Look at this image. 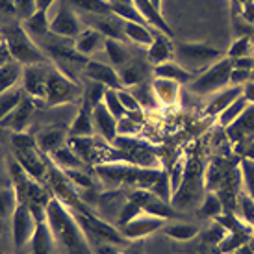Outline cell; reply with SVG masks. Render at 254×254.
<instances>
[{
    "mask_svg": "<svg viewBox=\"0 0 254 254\" xmlns=\"http://www.w3.org/2000/svg\"><path fill=\"white\" fill-rule=\"evenodd\" d=\"M47 223L64 254H93L91 241L78 223L76 215L60 198L52 197L47 204Z\"/></svg>",
    "mask_w": 254,
    "mask_h": 254,
    "instance_id": "1",
    "label": "cell"
},
{
    "mask_svg": "<svg viewBox=\"0 0 254 254\" xmlns=\"http://www.w3.org/2000/svg\"><path fill=\"white\" fill-rule=\"evenodd\" d=\"M95 173L106 190L117 188H130V190H152V186L162 175V169L139 167L134 163L117 162V163H99L95 165Z\"/></svg>",
    "mask_w": 254,
    "mask_h": 254,
    "instance_id": "2",
    "label": "cell"
},
{
    "mask_svg": "<svg viewBox=\"0 0 254 254\" xmlns=\"http://www.w3.org/2000/svg\"><path fill=\"white\" fill-rule=\"evenodd\" d=\"M72 213L76 215L78 223L82 225V228L85 230L89 241H95L99 245H112V247H121V245H127L128 238L121 232V228L113 226L110 221L106 219H100L99 215H95L93 212L87 210L85 204H80L76 208H71Z\"/></svg>",
    "mask_w": 254,
    "mask_h": 254,
    "instance_id": "3",
    "label": "cell"
},
{
    "mask_svg": "<svg viewBox=\"0 0 254 254\" xmlns=\"http://www.w3.org/2000/svg\"><path fill=\"white\" fill-rule=\"evenodd\" d=\"M4 30V41L7 45V50L11 54V60L19 62L21 65L28 67V65H41L49 64V56L45 54V50L39 49L32 37L28 36V32L22 28L21 24H11L6 26Z\"/></svg>",
    "mask_w": 254,
    "mask_h": 254,
    "instance_id": "4",
    "label": "cell"
},
{
    "mask_svg": "<svg viewBox=\"0 0 254 254\" xmlns=\"http://www.w3.org/2000/svg\"><path fill=\"white\" fill-rule=\"evenodd\" d=\"M217 60H221V52L206 43H175V62L191 74L206 71Z\"/></svg>",
    "mask_w": 254,
    "mask_h": 254,
    "instance_id": "5",
    "label": "cell"
},
{
    "mask_svg": "<svg viewBox=\"0 0 254 254\" xmlns=\"http://www.w3.org/2000/svg\"><path fill=\"white\" fill-rule=\"evenodd\" d=\"M234 62L230 58H221L206 71L198 72L190 82V91L198 97H212L213 93L225 89L230 85V72H232Z\"/></svg>",
    "mask_w": 254,
    "mask_h": 254,
    "instance_id": "6",
    "label": "cell"
},
{
    "mask_svg": "<svg viewBox=\"0 0 254 254\" xmlns=\"http://www.w3.org/2000/svg\"><path fill=\"white\" fill-rule=\"evenodd\" d=\"M202 188H204V167L198 160H188L186 162V171H184V178L178 190L171 198V204L175 208H190L195 202L200 200L202 197Z\"/></svg>",
    "mask_w": 254,
    "mask_h": 254,
    "instance_id": "7",
    "label": "cell"
},
{
    "mask_svg": "<svg viewBox=\"0 0 254 254\" xmlns=\"http://www.w3.org/2000/svg\"><path fill=\"white\" fill-rule=\"evenodd\" d=\"M82 93H84V89L80 87V84L72 82L71 78L62 74L56 67H50L49 78H47V97H45V104L47 106L52 108L72 102Z\"/></svg>",
    "mask_w": 254,
    "mask_h": 254,
    "instance_id": "8",
    "label": "cell"
},
{
    "mask_svg": "<svg viewBox=\"0 0 254 254\" xmlns=\"http://www.w3.org/2000/svg\"><path fill=\"white\" fill-rule=\"evenodd\" d=\"M37 219L26 202H19L11 213V236L17 249H24L36 234Z\"/></svg>",
    "mask_w": 254,
    "mask_h": 254,
    "instance_id": "9",
    "label": "cell"
},
{
    "mask_svg": "<svg viewBox=\"0 0 254 254\" xmlns=\"http://www.w3.org/2000/svg\"><path fill=\"white\" fill-rule=\"evenodd\" d=\"M82 22V17L67 4V0H62L56 15L50 19V34L62 39H74L84 30Z\"/></svg>",
    "mask_w": 254,
    "mask_h": 254,
    "instance_id": "10",
    "label": "cell"
},
{
    "mask_svg": "<svg viewBox=\"0 0 254 254\" xmlns=\"http://www.w3.org/2000/svg\"><path fill=\"white\" fill-rule=\"evenodd\" d=\"M49 65H28L22 71V89L34 100H43L47 97V78H49Z\"/></svg>",
    "mask_w": 254,
    "mask_h": 254,
    "instance_id": "11",
    "label": "cell"
},
{
    "mask_svg": "<svg viewBox=\"0 0 254 254\" xmlns=\"http://www.w3.org/2000/svg\"><path fill=\"white\" fill-rule=\"evenodd\" d=\"M84 76L89 78L91 82L104 85L108 89H123V82H121L119 71L112 67L106 62H100V60H91L85 64Z\"/></svg>",
    "mask_w": 254,
    "mask_h": 254,
    "instance_id": "12",
    "label": "cell"
},
{
    "mask_svg": "<svg viewBox=\"0 0 254 254\" xmlns=\"http://www.w3.org/2000/svg\"><path fill=\"white\" fill-rule=\"evenodd\" d=\"M82 21L87 22L89 28H95L100 32L106 39H125V30L123 24L125 21L117 17L115 13L108 15H82Z\"/></svg>",
    "mask_w": 254,
    "mask_h": 254,
    "instance_id": "13",
    "label": "cell"
},
{
    "mask_svg": "<svg viewBox=\"0 0 254 254\" xmlns=\"http://www.w3.org/2000/svg\"><path fill=\"white\" fill-rule=\"evenodd\" d=\"M165 226V219L154 217L150 213L141 212L137 217H134L130 223H127L125 226H121V232L127 236L128 240H141L145 236L154 234L156 230H160Z\"/></svg>",
    "mask_w": 254,
    "mask_h": 254,
    "instance_id": "14",
    "label": "cell"
},
{
    "mask_svg": "<svg viewBox=\"0 0 254 254\" xmlns=\"http://www.w3.org/2000/svg\"><path fill=\"white\" fill-rule=\"evenodd\" d=\"M34 112H36V102H34V99L32 97H24L21 104L15 108L6 119L0 121V128H9V130H13L15 134L26 132Z\"/></svg>",
    "mask_w": 254,
    "mask_h": 254,
    "instance_id": "15",
    "label": "cell"
},
{
    "mask_svg": "<svg viewBox=\"0 0 254 254\" xmlns=\"http://www.w3.org/2000/svg\"><path fill=\"white\" fill-rule=\"evenodd\" d=\"M30 245H32V254H64L58 247L56 238L47 223V215L37 219L36 234L30 241Z\"/></svg>",
    "mask_w": 254,
    "mask_h": 254,
    "instance_id": "16",
    "label": "cell"
},
{
    "mask_svg": "<svg viewBox=\"0 0 254 254\" xmlns=\"http://www.w3.org/2000/svg\"><path fill=\"white\" fill-rule=\"evenodd\" d=\"M93 127L108 143H113L119 135V121L108 112V108L102 102L93 110Z\"/></svg>",
    "mask_w": 254,
    "mask_h": 254,
    "instance_id": "17",
    "label": "cell"
},
{
    "mask_svg": "<svg viewBox=\"0 0 254 254\" xmlns=\"http://www.w3.org/2000/svg\"><path fill=\"white\" fill-rule=\"evenodd\" d=\"M67 145L84 163H89L93 167L99 163V141L93 135H69Z\"/></svg>",
    "mask_w": 254,
    "mask_h": 254,
    "instance_id": "18",
    "label": "cell"
},
{
    "mask_svg": "<svg viewBox=\"0 0 254 254\" xmlns=\"http://www.w3.org/2000/svg\"><path fill=\"white\" fill-rule=\"evenodd\" d=\"M72 45H74V49H76L82 56L89 58V56H93V54L104 50L106 37L102 36L100 32H97L95 28H89V26H87V28H84L74 39H72Z\"/></svg>",
    "mask_w": 254,
    "mask_h": 254,
    "instance_id": "19",
    "label": "cell"
},
{
    "mask_svg": "<svg viewBox=\"0 0 254 254\" xmlns=\"http://www.w3.org/2000/svg\"><path fill=\"white\" fill-rule=\"evenodd\" d=\"M226 134L232 143H243L254 135V104H249L247 110L226 128Z\"/></svg>",
    "mask_w": 254,
    "mask_h": 254,
    "instance_id": "20",
    "label": "cell"
},
{
    "mask_svg": "<svg viewBox=\"0 0 254 254\" xmlns=\"http://www.w3.org/2000/svg\"><path fill=\"white\" fill-rule=\"evenodd\" d=\"M130 2H132V6L141 13V17L148 24H152L154 28H158L160 34H165V36L173 37V30L169 28V24L165 22V19H163L162 13H160V7H156L152 0H130Z\"/></svg>",
    "mask_w": 254,
    "mask_h": 254,
    "instance_id": "21",
    "label": "cell"
},
{
    "mask_svg": "<svg viewBox=\"0 0 254 254\" xmlns=\"http://www.w3.org/2000/svg\"><path fill=\"white\" fill-rule=\"evenodd\" d=\"M147 60L150 65H160V64H165V62L175 60V43L171 41L169 36L160 34V32L156 34L152 45L148 47Z\"/></svg>",
    "mask_w": 254,
    "mask_h": 254,
    "instance_id": "22",
    "label": "cell"
},
{
    "mask_svg": "<svg viewBox=\"0 0 254 254\" xmlns=\"http://www.w3.org/2000/svg\"><path fill=\"white\" fill-rule=\"evenodd\" d=\"M241 95H243V87H240V85H226L225 89L213 93L212 97H210L208 104H206L204 113L217 117L219 113L223 112L225 108L230 106L234 100L238 99V97H241Z\"/></svg>",
    "mask_w": 254,
    "mask_h": 254,
    "instance_id": "23",
    "label": "cell"
},
{
    "mask_svg": "<svg viewBox=\"0 0 254 254\" xmlns=\"http://www.w3.org/2000/svg\"><path fill=\"white\" fill-rule=\"evenodd\" d=\"M67 139L69 137H67V132L64 130V127H49L36 135L37 147L45 154H52L60 147L67 145Z\"/></svg>",
    "mask_w": 254,
    "mask_h": 254,
    "instance_id": "24",
    "label": "cell"
},
{
    "mask_svg": "<svg viewBox=\"0 0 254 254\" xmlns=\"http://www.w3.org/2000/svg\"><path fill=\"white\" fill-rule=\"evenodd\" d=\"M119 76H121V82H123V87H134L137 84H143L148 76V67L143 62L139 60H135L132 58L127 65H123L119 69Z\"/></svg>",
    "mask_w": 254,
    "mask_h": 254,
    "instance_id": "25",
    "label": "cell"
},
{
    "mask_svg": "<svg viewBox=\"0 0 254 254\" xmlns=\"http://www.w3.org/2000/svg\"><path fill=\"white\" fill-rule=\"evenodd\" d=\"M152 91L156 95L158 104L173 106V104H177L178 97H180V84L173 82V80H165V78H154Z\"/></svg>",
    "mask_w": 254,
    "mask_h": 254,
    "instance_id": "26",
    "label": "cell"
},
{
    "mask_svg": "<svg viewBox=\"0 0 254 254\" xmlns=\"http://www.w3.org/2000/svg\"><path fill=\"white\" fill-rule=\"evenodd\" d=\"M152 74H154V78L173 80V82H177V84H180V85L190 84L191 80H193V76H195V74H191L190 71H186L184 67H180L175 60L165 62V64H160V65H154Z\"/></svg>",
    "mask_w": 254,
    "mask_h": 254,
    "instance_id": "27",
    "label": "cell"
},
{
    "mask_svg": "<svg viewBox=\"0 0 254 254\" xmlns=\"http://www.w3.org/2000/svg\"><path fill=\"white\" fill-rule=\"evenodd\" d=\"M22 28L28 32V36L32 37L34 41L45 37L47 34H50L49 9H37L32 17H28L26 21H22Z\"/></svg>",
    "mask_w": 254,
    "mask_h": 254,
    "instance_id": "28",
    "label": "cell"
},
{
    "mask_svg": "<svg viewBox=\"0 0 254 254\" xmlns=\"http://www.w3.org/2000/svg\"><path fill=\"white\" fill-rule=\"evenodd\" d=\"M93 110L89 104L82 102L80 108H78V113L74 121L71 123V128H69V135H93L95 132V127H93Z\"/></svg>",
    "mask_w": 254,
    "mask_h": 254,
    "instance_id": "29",
    "label": "cell"
},
{
    "mask_svg": "<svg viewBox=\"0 0 254 254\" xmlns=\"http://www.w3.org/2000/svg\"><path fill=\"white\" fill-rule=\"evenodd\" d=\"M228 167L223 160H212L204 167V188L208 191H215L217 193L219 188L223 186L226 175H228Z\"/></svg>",
    "mask_w": 254,
    "mask_h": 254,
    "instance_id": "30",
    "label": "cell"
},
{
    "mask_svg": "<svg viewBox=\"0 0 254 254\" xmlns=\"http://www.w3.org/2000/svg\"><path fill=\"white\" fill-rule=\"evenodd\" d=\"M22 71H24V65L15 60L0 65V95L17 87V84L22 80Z\"/></svg>",
    "mask_w": 254,
    "mask_h": 254,
    "instance_id": "31",
    "label": "cell"
},
{
    "mask_svg": "<svg viewBox=\"0 0 254 254\" xmlns=\"http://www.w3.org/2000/svg\"><path fill=\"white\" fill-rule=\"evenodd\" d=\"M108 58V64L115 67L119 71L123 65H127L130 60H132V54L130 50L119 41V39H106V45H104V50H102Z\"/></svg>",
    "mask_w": 254,
    "mask_h": 254,
    "instance_id": "32",
    "label": "cell"
},
{
    "mask_svg": "<svg viewBox=\"0 0 254 254\" xmlns=\"http://www.w3.org/2000/svg\"><path fill=\"white\" fill-rule=\"evenodd\" d=\"M123 30H125V39H130V41L137 43L141 47H147V49L152 45L156 37V34L150 32L148 24H139V22L134 21H125Z\"/></svg>",
    "mask_w": 254,
    "mask_h": 254,
    "instance_id": "33",
    "label": "cell"
},
{
    "mask_svg": "<svg viewBox=\"0 0 254 254\" xmlns=\"http://www.w3.org/2000/svg\"><path fill=\"white\" fill-rule=\"evenodd\" d=\"M50 156V160L56 163L58 167L62 171H71V169H82L85 163L80 160L76 156V152L72 150L69 145H64V147H60L58 150H54Z\"/></svg>",
    "mask_w": 254,
    "mask_h": 254,
    "instance_id": "34",
    "label": "cell"
},
{
    "mask_svg": "<svg viewBox=\"0 0 254 254\" xmlns=\"http://www.w3.org/2000/svg\"><path fill=\"white\" fill-rule=\"evenodd\" d=\"M67 4L82 15H108L113 13L110 0H67Z\"/></svg>",
    "mask_w": 254,
    "mask_h": 254,
    "instance_id": "35",
    "label": "cell"
},
{
    "mask_svg": "<svg viewBox=\"0 0 254 254\" xmlns=\"http://www.w3.org/2000/svg\"><path fill=\"white\" fill-rule=\"evenodd\" d=\"M225 212V206H223V200L219 197L215 191H208L202 198V202L198 206V217L202 219H217L223 215Z\"/></svg>",
    "mask_w": 254,
    "mask_h": 254,
    "instance_id": "36",
    "label": "cell"
},
{
    "mask_svg": "<svg viewBox=\"0 0 254 254\" xmlns=\"http://www.w3.org/2000/svg\"><path fill=\"white\" fill-rule=\"evenodd\" d=\"M24 97H26V93H24L22 87H13L9 91L2 93L0 95V121L6 119L7 115L21 104Z\"/></svg>",
    "mask_w": 254,
    "mask_h": 254,
    "instance_id": "37",
    "label": "cell"
},
{
    "mask_svg": "<svg viewBox=\"0 0 254 254\" xmlns=\"http://www.w3.org/2000/svg\"><path fill=\"white\" fill-rule=\"evenodd\" d=\"M247 106H249V100L245 99L243 95H241V97H238V99L234 100L230 106L225 108V110H223V112L217 115L219 125H221L223 128H228L234 123V121L240 117L241 113L247 110Z\"/></svg>",
    "mask_w": 254,
    "mask_h": 254,
    "instance_id": "38",
    "label": "cell"
},
{
    "mask_svg": "<svg viewBox=\"0 0 254 254\" xmlns=\"http://www.w3.org/2000/svg\"><path fill=\"white\" fill-rule=\"evenodd\" d=\"M163 232L177 241H191L198 236V226L190 225V223H173V225L163 226Z\"/></svg>",
    "mask_w": 254,
    "mask_h": 254,
    "instance_id": "39",
    "label": "cell"
},
{
    "mask_svg": "<svg viewBox=\"0 0 254 254\" xmlns=\"http://www.w3.org/2000/svg\"><path fill=\"white\" fill-rule=\"evenodd\" d=\"M234 212L238 213V217H240L245 225L253 226L254 225V198L251 197L249 193H245V191H240Z\"/></svg>",
    "mask_w": 254,
    "mask_h": 254,
    "instance_id": "40",
    "label": "cell"
},
{
    "mask_svg": "<svg viewBox=\"0 0 254 254\" xmlns=\"http://www.w3.org/2000/svg\"><path fill=\"white\" fill-rule=\"evenodd\" d=\"M130 91L134 93V97L137 99V102L141 104L143 112L145 110H150V108H156L158 100H156V95L152 91V84L148 82H143V84H137L134 87H130Z\"/></svg>",
    "mask_w": 254,
    "mask_h": 254,
    "instance_id": "41",
    "label": "cell"
},
{
    "mask_svg": "<svg viewBox=\"0 0 254 254\" xmlns=\"http://www.w3.org/2000/svg\"><path fill=\"white\" fill-rule=\"evenodd\" d=\"M17 204H19V197L13 186L2 188L0 190V217H11Z\"/></svg>",
    "mask_w": 254,
    "mask_h": 254,
    "instance_id": "42",
    "label": "cell"
},
{
    "mask_svg": "<svg viewBox=\"0 0 254 254\" xmlns=\"http://www.w3.org/2000/svg\"><path fill=\"white\" fill-rule=\"evenodd\" d=\"M102 104L108 108V112L112 113L117 121H121L123 117H127V115H128L127 110H125V108H123V104H121L119 95H117V89H106V91H104Z\"/></svg>",
    "mask_w": 254,
    "mask_h": 254,
    "instance_id": "43",
    "label": "cell"
},
{
    "mask_svg": "<svg viewBox=\"0 0 254 254\" xmlns=\"http://www.w3.org/2000/svg\"><path fill=\"white\" fill-rule=\"evenodd\" d=\"M240 171H241V184L245 188V193H249L254 198V160L249 158H241L240 162Z\"/></svg>",
    "mask_w": 254,
    "mask_h": 254,
    "instance_id": "44",
    "label": "cell"
},
{
    "mask_svg": "<svg viewBox=\"0 0 254 254\" xmlns=\"http://www.w3.org/2000/svg\"><path fill=\"white\" fill-rule=\"evenodd\" d=\"M245 56H254L253 54V41L249 37H240L232 43V47L228 50V58L230 60H240Z\"/></svg>",
    "mask_w": 254,
    "mask_h": 254,
    "instance_id": "45",
    "label": "cell"
},
{
    "mask_svg": "<svg viewBox=\"0 0 254 254\" xmlns=\"http://www.w3.org/2000/svg\"><path fill=\"white\" fill-rule=\"evenodd\" d=\"M117 95H119V100L123 108L127 110V113H135V112H143L141 104L137 102V99L134 97V93L127 89V87H123V89H117Z\"/></svg>",
    "mask_w": 254,
    "mask_h": 254,
    "instance_id": "46",
    "label": "cell"
},
{
    "mask_svg": "<svg viewBox=\"0 0 254 254\" xmlns=\"http://www.w3.org/2000/svg\"><path fill=\"white\" fill-rule=\"evenodd\" d=\"M15 9H17V17L21 21H26L37 11V0H15Z\"/></svg>",
    "mask_w": 254,
    "mask_h": 254,
    "instance_id": "47",
    "label": "cell"
},
{
    "mask_svg": "<svg viewBox=\"0 0 254 254\" xmlns=\"http://www.w3.org/2000/svg\"><path fill=\"white\" fill-rule=\"evenodd\" d=\"M251 80H253V71L240 69V67H232V72H230V85H240V87H243V85L249 84Z\"/></svg>",
    "mask_w": 254,
    "mask_h": 254,
    "instance_id": "48",
    "label": "cell"
},
{
    "mask_svg": "<svg viewBox=\"0 0 254 254\" xmlns=\"http://www.w3.org/2000/svg\"><path fill=\"white\" fill-rule=\"evenodd\" d=\"M241 19L245 22H249L251 26H254V0L247 2V4H243V9H241Z\"/></svg>",
    "mask_w": 254,
    "mask_h": 254,
    "instance_id": "49",
    "label": "cell"
},
{
    "mask_svg": "<svg viewBox=\"0 0 254 254\" xmlns=\"http://www.w3.org/2000/svg\"><path fill=\"white\" fill-rule=\"evenodd\" d=\"M0 13L2 15H17L15 0H0Z\"/></svg>",
    "mask_w": 254,
    "mask_h": 254,
    "instance_id": "50",
    "label": "cell"
},
{
    "mask_svg": "<svg viewBox=\"0 0 254 254\" xmlns=\"http://www.w3.org/2000/svg\"><path fill=\"white\" fill-rule=\"evenodd\" d=\"M7 62H11V54L7 50L6 41H0V65L7 64Z\"/></svg>",
    "mask_w": 254,
    "mask_h": 254,
    "instance_id": "51",
    "label": "cell"
},
{
    "mask_svg": "<svg viewBox=\"0 0 254 254\" xmlns=\"http://www.w3.org/2000/svg\"><path fill=\"white\" fill-rule=\"evenodd\" d=\"M243 97L249 100V104H254V82L251 80L249 84L243 85Z\"/></svg>",
    "mask_w": 254,
    "mask_h": 254,
    "instance_id": "52",
    "label": "cell"
},
{
    "mask_svg": "<svg viewBox=\"0 0 254 254\" xmlns=\"http://www.w3.org/2000/svg\"><path fill=\"white\" fill-rule=\"evenodd\" d=\"M99 251L100 254H128V253H119L115 247H112V245H99Z\"/></svg>",
    "mask_w": 254,
    "mask_h": 254,
    "instance_id": "53",
    "label": "cell"
},
{
    "mask_svg": "<svg viewBox=\"0 0 254 254\" xmlns=\"http://www.w3.org/2000/svg\"><path fill=\"white\" fill-rule=\"evenodd\" d=\"M58 0H37V9H52Z\"/></svg>",
    "mask_w": 254,
    "mask_h": 254,
    "instance_id": "54",
    "label": "cell"
},
{
    "mask_svg": "<svg viewBox=\"0 0 254 254\" xmlns=\"http://www.w3.org/2000/svg\"><path fill=\"white\" fill-rule=\"evenodd\" d=\"M0 41H4V30L0 28Z\"/></svg>",
    "mask_w": 254,
    "mask_h": 254,
    "instance_id": "55",
    "label": "cell"
},
{
    "mask_svg": "<svg viewBox=\"0 0 254 254\" xmlns=\"http://www.w3.org/2000/svg\"><path fill=\"white\" fill-rule=\"evenodd\" d=\"M152 2H154V6H156V7H160V0H152Z\"/></svg>",
    "mask_w": 254,
    "mask_h": 254,
    "instance_id": "56",
    "label": "cell"
},
{
    "mask_svg": "<svg viewBox=\"0 0 254 254\" xmlns=\"http://www.w3.org/2000/svg\"><path fill=\"white\" fill-rule=\"evenodd\" d=\"M121 2H130V0H121ZM130 4H132V2H130Z\"/></svg>",
    "mask_w": 254,
    "mask_h": 254,
    "instance_id": "57",
    "label": "cell"
},
{
    "mask_svg": "<svg viewBox=\"0 0 254 254\" xmlns=\"http://www.w3.org/2000/svg\"><path fill=\"white\" fill-rule=\"evenodd\" d=\"M253 82H254V67H253Z\"/></svg>",
    "mask_w": 254,
    "mask_h": 254,
    "instance_id": "58",
    "label": "cell"
},
{
    "mask_svg": "<svg viewBox=\"0 0 254 254\" xmlns=\"http://www.w3.org/2000/svg\"><path fill=\"white\" fill-rule=\"evenodd\" d=\"M232 2H234V4H238V0H232Z\"/></svg>",
    "mask_w": 254,
    "mask_h": 254,
    "instance_id": "59",
    "label": "cell"
},
{
    "mask_svg": "<svg viewBox=\"0 0 254 254\" xmlns=\"http://www.w3.org/2000/svg\"><path fill=\"white\" fill-rule=\"evenodd\" d=\"M253 230H254V225H253Z\"/></svg>",
    "mask_w": 254,
    "mask_h": 254,
    "instance_id": "60",
    "label": "cell"
}]
</instances>
